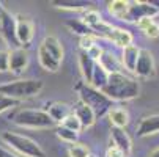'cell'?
Wrapping results in <instances>:
<instances>
[{
  "label": "cell",
  "mask_w": 159,
  "mask_h": 157,
  "mask_svg": "<svg viewBox=\"0 0 159 157\" xmlns=\"http://www.w3.org/2000/svg\"><path fill=\"white\" fill-rule=\"evenodd\" d=\"M99 91L104 96H107L112 102L113 101H131L139 96L140 85L135 79L128 77L123 72H117V74H109L107 83Z\"/></svg>",
  "instance_id": "6da1fadb"
},
{
  "label": "cell",
  "mask_w": 159,
  "mask_h": 157,
  "mask_svg": "<svg viewBox=\"0 0 159 157\" xmlns=\"http://www.w3.org/2000/svg\"><path fill=\"white\" fill-rule=\"evenodd\" d=\"M76 89L79 93V101L82 104H85L87 107L92 108V111L95 113L96 120H99L104 115H107L109 110L113 107V102L107 96H104L99 89L93 88L92 85L80 82V83H77Z\"/></svg>",
  "instance_id": "7a4b0ae2"
},
{
  "label": "cell",
  "mask_w": 159,
  "mask_h": 157,
  "mask_svg": "<svg viewBox=\"0 0 159 157\" xmlns=\"http://www.w3.org/2000/svg\"><path fill=\"white\" fill-rule=\"evenodd\" d=\"M43 82L36 79H24V80H14L8 83L0 85V94L10 98L13 101H22L33 96H38L43 89Z\"/></svg>",
  "instance_id": "3957f363"
},
{
  "label": "cell",
  "mask_w": 159,
  "mask_h": 157,
  "mask_svg": "<svg viewBox=\"0 0 159 157\" xmlns=\"http://www.w3.org/2000/svg\"><path fill=\"white\" fill-rule=\"evenodd\" d=\"M13 123L20 127H32V129H49L57 126L54 120L48 115L46 110H33V108H22L13 115Z\"/></svg>",
  "instance_id": "277c9868"
},
{
  "label": "cell",
  "mask_w": 159,
  "mask_h": 157,
  "mask_svg": "<svg viewBox=\"0 0 159 157\" xmlns=\"http://www.w3.org/2000/svg\"><path fill=\"white\" fill-rule=\"evenodd\" d=\"M2 138H3L5 143H8L17 152L24 154L27 157H46L44 149L36 142H33L29 137L19 135V133H14V132H5L3 135H2Z\"/></svg>",
  "instance_id": "5b68a950"
},
{
  "label": "cell",
  "mask_w": 159,
  "mask_h": 157,
  "mask_svg": "<svg viewBox=\"0 0 159 157\" xmlns=\"http://www.w3.org/2000/svg\"><path fill=\"white\" fill-rule=\"evenodd\" d=\"M0 35L3 36L5 42L10 46V49H19L20 44L16 38V16H13L10 11L3 10L2 20H0Z\"/></svg>",
  "instance_id": "8992f818"
},
{
  "label": "cell",
  "mask_w": 159,
  "mask_h": 157,
  "mask_svg": "<svg viewBox=\"0 0 159 157\" xmlns=\"http://www.w3.org/2000/svg\"><path fill=\"white\" fill-rule=\"evenodd\" d=\"M159 11L147 2H128V11L123 20L126 22H139L145 17H153Z\"/></svg>",
  "instance_id": "52a82bcc"
},
{
  "label": "cell",
  "mask_w": 159,
  "mask_h": 157,
  "mask_svg": "<svg viewBox=\"0 0 159 157\" xmlns=\"http://www.w3.org/2000/svg\"><path fill=\"white\" fill-rule=\"evenodd\" d=\"M16 38L22 46H29L33 39V24L32 20L22 14L16 16Z\"/></svg>",
  "instance_id": "ba28073f"
},
{
  "label": "cell",
  "mask_w": 159,
  "mask_h": 157,
  "mask_svg": "<svg viewBox=\"0 0 159 157\" xmlns=\"http://www.w3.org/2000/svg\"><path fill=\"white\" fill-rule=\"evenodd\" d=\"M134 72L139 77H151L154 74V58L153 54L147 49H140L139 50V57H137V63H135Z\"/></svg>",
  "instance_id": "9c48e42d"
},
{
  "label": "cell",
  "mask_w": 159,
  "mask_h": 157,
  "mask_svg": "<svg viewBox=\"0 0 159 157\" xmlns=\"http://www.w3.org/2000/svg\"><path fill=\"white\" fill-rule=\"evenodd\" d=\"M29 64V54L24 47L13 49L8 52V71L13 74H20L22 71H25Z\"/></svg>",
  "instance_id": "30bf717a"
},
{
  "label": "cell",
  "mask_w": 159,
  "mask_h": 157,
  "mask_svg": "<svg viewBox=\"0 0 159 157\" xmlns=\"http://www.w3.org/2000/svg\"><path fill=\"white\" fill-rule=\"evenodd\" d=\"M110 142H112V146H115L117 149H120L126 157L131 155L132 143H131V138H129V135L126 133L125 129L112 126L110 127Z\"/></svg>",
  "instance_id": "8fae6325"
},
{
  "label": "cell",
  "mask_w": 159,
  "mask_h": 157,
  "mask_svg": "<svg viewBox=\"0 0 159 157\" xmlns=\"http://www.w3.org/2000/svg\"><path fill=\"white\" fill-rule=\"evenodd\" d=\"M73 113H74V115L77 116V120L80 121L82 129L92 127V126L95 124V121H96V116H95V113L92 111V108L87 107L85 104H82L80 101L74 105V111H73Z\"/></svg>",
  "instance_id": "7c38bea8"
},
{
  "label": "cell",
  "mask_w": 159,
  "mask_h": 157,
  "mask_svg": "<svg viewBox=\"0 0 159 157\" xmlns=\"http://www.w3.org/2000/svg\"><path fill=\"white\" fill-rule=\"evenodd\" d=\"M135 132H137V137H147L159 132V115H150L142 118Z\"/></svg>",
  "instance_id": "4fadbf2b"
},
{
  "label": "cell",
  "mask_w": 159,
  "mask_h": 157,
  "mask_svg": "<svg viewBox=\"0 0 159 157\" xmlns=\"http://www.w3.org/2000/svg\"><path fill=\"white\" fill-rule=\"evenodd\" d=\"M48 115L54 120L55 124H60L68 115H71L73 111H71V107L65 104V102H54L51 105H48Z\"/></svg>",
  "instance_id": "5bb4252c"
},
{
  "label": "cell",
  "mask_w": 159,
  "mask_h": 157,
  "mask_svg": "<svg viewBox=\"0 0 159 157\" xmlns=\"http://www.w3.org/2000/svg\"><path fill=\"white\" fill-rule=\"evenodd\" d=\"M41 46L46 49V52L51 57H54L57 61L61 63V60H63V47H61L60 41L55 36H46V38H44V41L41 42Z\"/></svg>",
  "instance_id": "9a60e30c"
},
{
  "label": "cell",
  "mask_w": 159,
  "mask_h": 157,
  "mask_svg": "<svg viewBox=\"0 0 159 157\" xmlns=\"http://www.w3.org/2000/svg\"><path fill=\"white\" fill-rule=\"evenodd\" d=\"M98 63L102 66V69L107 72V74H117V72H121V63L113 57L112 54L109 52H102V55L99 57Z\"/></svg>",
  "instance_id": "2e32d148"
},
{
  "label": "cell",
  "mask_w": 159,
  "mask_h": 157,
  "mask_svg": "<svg viewBox=\"0 0 159 157\" xmlns=\"http://www.w3.org/2000/svg\"><path fill=\"white\" fill-rule=\"evenodd\" d=\"M38 60H39V64L49 72H57L60 68V61H57L54 57H51L43 46H39V49H38Z\"/></svg>",
  "instance_id": "e0dca14e"
},
{
  "label": "cell",
  "mask_w": 159,
  "mask_h": 157,
  "mask_svg": "<svg viewBox=\"0 0 159 157\" xmlns=\"http://www.w3.org/2000/svg\"><path fill=\"white\" fill-rule=\"evenodd\" d=\"M109 39L113 41V42L117 44V46H120V47H123V49L132 44V35H131L128 30L118 28V27H113V30H112Z\"/></svg>",
  "instance_id": "ac0fdd59"
},
{
  "label": "cell",
  "mask_w": 159,
  "mask_h": 157,
  "mask_svg": "<svg viewBox=\"0 0 159 157\" xmlns=\"http://www.w3.org/2000/svg\"><path fill=\"white\" fill-rule=\"evenodd\" d=\"M139 47H135L134 44L125 47L123 49V58H121V63L123 66H126V69L132 71L134 72V68H135V63H137V57H139Z\"/></svg>",
  "instance_id": "d6986e66"
},
{
  "label": "cell",
  "mask_w": 159,
  "mask_h": 157,
  "mask_svg": "<svg viewBox=\"0 0 159 157\" xmlns=\"http://www.w3.org/2000/svg\"><path fill=\"white\" fill-rule=\"evenodd\" d=\"M95 60H92L85 52H80L79 55V64H80V69H82V76L85 79V82L90 85L92 83V76H93V68H95Z\"/></svg>",
  "instance_id": "ffe728a7"
},
{
  "label": "cell",
  "mask_w": 159,
  "mask_h": 157,
  "mask_svg": "<svg viewBox=\"0 0 159 157\" xmlns=\"http://www.w3.org/2000/svg\"><path fill=\"white\" fill-rule=\"evenodd\" d=\"M109 118L112 121V126L115 127H121L125 129V126L128 124L129 121V116H128V111L125 108H120V107H112L109 110Z\"/></svg>",
  "instance_id": "44dd1931"
},
{
  "label": "cell",
  "mask_w": 159,
  "mask_h": 157,
  "mask_svg": "<svg viewBox=\"0 0 159 157\" xmlns=\"http://www.w3.org/2000/svg\"><path fill=\"white\" fill-rule=\"evenodd\" d=\"M107 79H109V74L102 69V66L96 61L95 63V68H93V76H92V85L93 88L96 89H101L106 83H107Z\"/></svg>",
  "instance_id": "7402d4cb"
},
{
  "label": "cell",
  "mask_w": 159,
  "mask_h": 157,
  "mask_svg": "<svg viewBox=\"0 0 159 157\" xmlns=\"http://www.w3.org/2000/svg\"><path fill=\"white\" fill-rule=\"evenodd\" d=\"M139 28L148 36V38H157L159 36V24L153 20V17H145L137 22Z\"/></svg>",
  "instance_id": "603a6c76"
},
{
  "label": "cell",
  "mask_w": 159,
  "mask_h": 157,
  "mask_svg": "<svg viewBox=\"0 0 159 157\" xmlns=\"http://www.w3.org/2000/svg\"><path fill=\"white\" fill-rule=\"evenodd\" d=\"M54 5L63 10H74V11L88 10V7H92L90 2H84V0H55Z\"/></svg>",
  "instance_id": "cb8c5ba5"
},
{
  "label": "cell",
  "mask_w": 159,
  "mask_h": 157,
  "mask_svg": "<svg viewBox=\"0 0 159 157\" xmlns=\"http://www.w3.org/2000/svg\"><path fill=\"white\" fill-rule=\"evenodd\" d=\"M65 24H66V27H70V30H71L73 33L80 35V38H82V36H92V35H93L92 28H90L88 25H85L82 20H77V19H68ZM93 36H95V35H93Z\"/></svg>",
  "instance_id": "d4e9b609"
},
{
  "label": "cell",
  "mask_w": 159,
  "mask_h": 157,
  "mask_svg": "<svg viewBox=\"0 0 159 157\" xmlns=\"http://www.w3.org/2000/svg\"><path fill=\"white\" fill-rule=\"evenodd\" d=\"M109 11L112 16L123 20L128 11V2H125V0H113V2L109 3Z\"/></svg>",
  "instance_id": "484cf974"
},
{
  "label": "cell",
  "mask_w": 159,
  "mask_h": 157,
  "mask_svg": "<svg viewBox=\"0 0 159 157\" xmlns=\"http://www.w3.org/2000/svg\"><path fill=\"white\" fill-rule=\"evenodd\" d=\"M57 137L60 138V140H63V142H66V143H77V140H79V133L77 132H73V130H70V129H66V127H63V126H57Z\"/></svg>",
  "instance_id": "4316f807"
},
{
  "label": "cell",
  "mask_w": 159,
  "mask_h": 157,
  "mask_svg": "<svg viewBox=\"0 0 159 157\" xmlns=\"http://www.w3.org/2000/svg\"><path fill=\"white\" fill-rule=\"evenodd\" d=\"M60 126H63V127H66V129H70V130H73V132H80L82 130V126H80V121L77 120V116L74 115V113H71V115H68L61 123H60Z\"/></svg>",
  "instance_id": "83f0119b"
},
{
  "label": "cell",
  "mask_w": 159,
  "mask_h": 157,
  "mask_svg": "<svg viewBox=\"0 0 159 157\" xmlns=\"http://www.w3.org/2000/svg\"><path fill=\"white\" fill-rule=\"evenodd\" d=\"M68 152H70V157H88L90 155V151L88 148L84 145V143H73L68 148Z\"/></svg>",
  "instance_id": "f1b7e54d"
},
{
  "label": "cell",
  "mask_w": 159,
  "mask_h": 157,
  "mask_svg": "<svg viewBox=\"0 0 159 157\" xmlns=\"http://www.w3.org/2000/svg\"><path fill=\"white\" fill-rule=\"evenodd\" d=\"M101 20H102V19H101L99 13L95 11V10H87L85 14H84V19H82V22H84L85 25H88L90 28H92L93 25H96L98 22H101Z\"/></svg>",
  "instance_id": "f546056e"
},
{
  "label": "cell",
  "mask_w": 159,
  "mask_h": 157,
  "mask_svg": "<svg viewBox=\"0 0 159 157\" xmlns=\"http://www.w3.org/2000/svg\"><path fill=\"white\" fill-rule=\"evenodd\" d=\"M17 104H19L17 101H13L10 98H5V96L0 94V113L5 111V110H8V108H11V107H16Z\"/></svg>",
  "instance_id": "4dcf8cb0"
},
{
  "label": "cell",
  "mask_w": 159,
  "mask_h": 157,
  "mask_svg": "<svg viewBox=\"0 0 159 157\" xmlns=\"http://www.w3.org/2000/svg\"><path fill=\"white\" fill-rule=\"evenodd\" d=\"M95 46V36H82L80 38V49L82 52H87L90 47H93Z\"/></svg>",
  "instance_id": "1f68e13d"
},
{
  "label": "cell",
  "mask_w": 159,
  "mask_h": 157,
  "mask_svg": "<svg viewBox=\"0 0 159 157\" xmlns=\"http://www.w3.org/2000/svg\"><path fill=\"white\" fill-rule=\"evenodd\" d=\"M90 58H92V60H95V61H98L99 60V57L102 55V49L99 47V46H96V44H95V46L93 47H90L87 52H85Z\"/></svg>",
  "instance_id": "d6a6232c"
},
{
  "label": "cell",
  "mask_w": 159,
  "mask_h": 157,
  "mask_svg": "<svg viewBox=\"0 0 159 157\" xmlns=\"http://www.w3.org/2000/svg\"><path fill=\"white\" fill-rule=\"evenodd\" d=\"M8 71V52L0 50V72Z\"/></svg>",
  "instance_id": "836d02e7"
},
{
  "label": "cell",
  "mask_w": 159,
  "mask_h": 157,
  "mask_svg": "<svg viewBox=\"0 0 159 157\" xmlns=\"http://www.w3.org/2000/svg\"><path fill=\"white\" fill-rule=\"evenodd\" d=\"M106 157H126L120 149H117L115 146H112L110 145V148L107 149V152H106Z\"/></svg>",
  "instance_id": "e575fe53"
},
{
  "label": "cell",
  "mask_w": 159,
  "mask_h": 157,
  "mask_svg": "<svg viewBox=\"0 0 159 157\" xmlns=\"http://www.w3.org/2000/svg\"><path fill=\"white\" fill-rule=\"evenodd\" d=\"M0 157H19V155H16V154H13L11 151H8V149H5L3 146H0Z\"/></svg>",
  "instance_id": "d590c367"
},
{
  "label": "cell",
  "mask_w": 159,
  "mask_h": 157,
  "mask_svg": "<svg viewBox=\"0 0 159 157\" xmlns=\"http://www.w3.org/2000/svg\"><path fill=\"white\" fill-rule=\"evenodd\" d=\"M148 3H150L151 7H154V8L159 11V0H151V2H148Z\"/></svg>",
  "instance_id": "8d00e7d4"
},
{
  "label": "cell",
  "mask_w": 159,
  "mask_h": 157,
  "mask_svg": "<svg viewBox=\"0 0 159 157\" xmlns=\"http://www.w3.org/2000/svg\"><path fill=\"white\" fill-rule=\"evenodd\" d=\"M150 157H159V148H157V149H156V151H153V152H151V155H150Z\"/></svg>",
  "instance_id": "74e56055"
},
{
  "label": "cell",
  "mask_w": 159,
  "mask_h": 157,
  "mask_svg": "<svg viewBox=\"0 0 159 157\" xmlns=\"http://www.w3.org/2000/svg\"><path fill=\"white\" fill-rule=\"evenodd\" d=\"M3 5H2V2H0V20H2V13H3Z\"/></svg>",
  "instance_id": "f35d334b"
},
{
  "label": "cell",
  "mask_w": 159,
  "mask_h": 157,
  "mask_svg": "<svg viewBox=\"0 0 159 157\" xmlns=\"http://www.w3.org/2000/svg\"><path fill=\"white\" fill-rule=\"evenodd\" d=\"M88 157H96V155H92V154H90V155H88Z\"/></svg>",
  "instance_id": "ab89813d"
}]
</instances>
